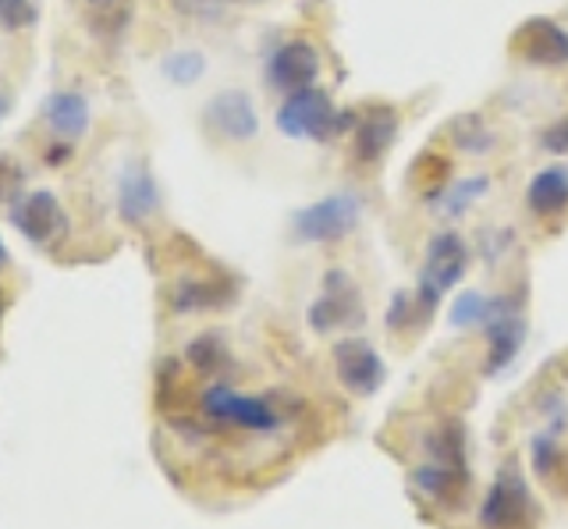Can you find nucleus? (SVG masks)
Segmentation results:
<instances>
[{"label": "nucleus", "instance_id": "1", "mask_svg": "<svg viewBox=\"0 0 568 529\" xmlns=\"http://www.w3.org/2000/svg\"><path fill=\"white\" fill-rule=\"evenodd\" d=\"M359 111H337L331 93L324 85H310V90H295L281 100L274 114V125L284 139H310V143H327L352 132Z\"/></svg>", "mask_w": 568, "mask_h": 529}, {"label": "nucleus", "instance_id": "2", "mask_svg": "<svg viewBox=\"0 0 568 529\" xmlns=\"http://www.w3.org/2000/svg\"><path fill=\"white\" fill-rule=\"evenodd\" d=\"M363 221V196L359 192H327L302 210H295L292 217V232L298 242H313V245H331L348 238Z\"/></svg>", "mask_w": 568, "mask_h": 529}, {"label": "nucleus", "instance_id": "3", "mask_svg": "<svg viewBox=\"0 0 568 529\" xmlns=\"http://www.w3.org/2000/svg\"><path fill=\"white\" fill-rule=\"evenodd\" d=\"M469 271V242L458 232H437L426 242V256L419 267V288L416 298L426 313H434L440 295H448Z\"/></svg>", "mask_w": 568, "mask_h": 529}, {"label": "nucleus", "instance_id": "4", "mask_svg": "<svg viewBox=\"0 0 568 529\" xmlns=\"http://www.w3.org/2000/svg\"><path fill=\"white\" fill-rule=\"evenodd\" d=\"M508 50L532 68H568V26L550 14H529L515 26Z\"/></svg>", "mask_w": 568, "mask_h": 529}, {"label": "nucleus", "instance_id": "5", "mask_svg": "<svg viewBox=\"0 0 568 529\" xmlns=\"http://www.w3.org/2000/svg\"><path fill=\"white\" fill-rule=\"evenodd\" d=\"M484 529H532L537 522V505L529 498V487L515 469H501L484 501Z\"/></svg>", "mask_w": 568, "mask_h": 529}, {"label": "nucleus", "instance_id": "6", "mask_svg": "<svg viewBox=\"0 0 568 529\" xmlns=\"http://www.w3.org/2000/svg\"><path fill=\"white\" fill-rule=\"evenodd\" d=\"M398 132H402L398 111L390 108V103H373V108H366L359 118H355V125L348 132L352 161L363 167H377L384 156L395 150Z\"/></svg>", "mask_w": 568, "mask_h": 529}, {"label": "nucleus", "instance_id": "7", "mask_svg": "<svg viewBox=\"0 0 568 529\" xmlns=\"http://www.w3.org/2000/svg\"><path fill=\"white\" fill-rule=\"evenodd\" d=\"M203 125L224 139V143H253L260 135V111L256 100L245 90H221L206 100Z\"/></svg>", "mask_w": 568, "mask_h": 529}, {"label": "nucleus", "instance_id": "8", "mask_svg": "<svg viewBox=\"0 0 568 529\" xmlns=\"http://www.w3.org/2000/svg\"><path fill=\"white\" fill-rule=\"evenodd\" d=\"M11 224L22 232L32 245H50L68 235V214L58 200V192L50 189H36V192H26L22 200L11 203Z\"/></svg>", "mask_w": 568, "mask_h": 529}, {"label": "nucleus", "instance_id": "9", "mask_svg": "<svg viewBox=\"0 0 568 529\" xmlns=\"http://www.w3.org/2000/svg\"><path fill=\"white\" fill-rule=\"evenodd\" d=\"M320 68H324V58L310 40H284L271 61H266V82L274 85L277 93H295V90H310V85L320 82Z\"/></svg>", "mask_w": 568, "mask_h": 529}, {"label": "nucleus", "instance_id": "10", "mask_svg": "<svg viewBox=\"0 0 568 529\" xmlns=\"http://www.w3.org/2000/svg\"><path fill=\"white\" fill-rule=\"evenodd\" d=\"M203 413L221 419V423H235V427H245V430H274L277 427V409L266 398H256V395H239L231 391L224 384H213L206 387L203 395Z\"/></svg>", "mask_w": 568, "mask_h": 529}, {"label": "nucleus", "instance_id": "11", "mask_svg": "<svg viewBox=\"0 0 568 529\" xmlns=\"http://www.w3.org/2000/svg\"><path fill=\"white\" fill-rule=\"evenodd\" d=\"M334 369L352 395L369 398L384 384V359L366 338H345L334 345Z\"/></svg>", "mask_w": 568, "mask_h": 529}, {"label": "nucleus", "instance_id": "12", "mask_svg": "<svg viewBox=\"0 0 568 529\" xmlns=\"http://www.w3.org/2000/svg\"><path fill=\"white\" fill-rule=\"evenodd\" d=\"M363 303L355 292L352 277L345 271H327L324 274V295L310 306V327L316 334H331L337 327H345L348 321H363Z\"/></svg>", "mask_w": 568, "mask_h": 529}, {"label": "nucleus", "instance_id": "13", "mask_svg": "<svg viewBox=\"0 0 568 529\" xmlns=\"http://www.w3.org/2000/svg\"><path fill=\"white\" fill-rule=\"evenodd\" d=\"M160 210V185L146 161H129L118 174V217L142 227Z\"/></svg>", "mask_w": 568, "mask_h": 529}, {"label": "nucleus", "instance_id": "14", "mask_svg": "<svg viewBox=\"0 0 568 529\" xmlns=\"http://www.w3.org/2000/svg\"><path fill=\"white\" fill-rule=\"evenodd\" d=\"M484 327L490 338L487 374H497V369H505L515 356H519V345H523V316H519V306H515L511 295L490 298Z\"/></svg>", "mask_w": 568, "mask_h": 529}, {"label": "nucleus", "instance_id": "15", "mask_svg": "<svg viewBox=\"0 0 568 529\" xmlns=\"http://www.w3.org/2000/svg\"><path fill=\"white\" fill-rule=\"evenodd\" d=\"M526 206L540 221H558L561 214H568V167L547 164L544 171L532 174L526 185Z\"/></svg>", "mask_w": 568, "mask_h": 529}, {"label": "nucleus", "instance_id": "16", "mask_svg": "<svg viewBox=\"0 0 568 529\" xmlns=\"http://www.w3.org/2000/svg\"><path fill=\"white\" fill-rule=\"evenodd\" d=\"M43 121L53 135H61L64 143H79L89 132V100L75 90H58L43 100Z\"/></svg>", "mask_w": 568, "mask_h": 529}, {"label": "nucleus", "instance_id": "17", "mask_svg": "<svg viewBox=\"0 0 568 529\" xmlns=\"http://www.w3.org/2000/svg\"><path fill=\"white\" fill-rule=\"evenodd\" d=\"M231 298V292L217 281H178L174 292H171V306L178 313H200V309H213V306H224Z\"/></svg>", "mask_w": 568, "mask_h": 529}, {"label": "nucleus", "instance_id": "18", "mask_svg": "<svg viewBox=\"0 0 568 529\" xmlns=\"http://www.w3.org/2000/svg\"><path fill=\"white\" fill-rule=\"evenodd\" d=\"M490 192L487 174H466L462 182H452L448 189H440V196L434 200L448 217H462L473 203H479Z\"/></svg>", "mask_w": 568, "mask_h": 529}, {"label": "nucleus", "instance_id": "19", "mask_svg": "<svg viewBox=\"0 0 568 529\" xmlns=\"http://www.w3.org/2000/svg\"><path fill=\"white\" fill-rule=\"evenodd\" d=\"M448 135L455 139V146L462 153H473V156H484V153H490L497 146L494 143V139H497L494 129L479 114H458V118H452Z\"/></svg>", "mask_w": 568, "mask_h": 529}, {"label": "nucleus", "instance_id": "20", "mask_svg": "<svg viewBox=\"0 0 568 529\" xmlns=\"http://www.w3.org/2000/svg\"><path fill=\"white\" fill-rule=\"evenodd\" d=\"M426 451L434 455V466L462 469V455H466V430H462V423L448 419L434 427L430 440H426Z\"/></svg>", "mask_w": 568, "mask_h": 529}, {"label": "nucleus", "instance_id": "21", "mask_svg": "<svg viewBox=\"0 0 568 529\" xmlns=\"http://www.w3.org/2000/svg\"><path fill=\"white\" fill-rule=\"evenodd\" d=\"M419 487L430 494L434 501L440 505H458L466 501V476H458V469H448V466H434V469H423L416 472Z\"/></svg>", "mask_w": 568, "mask_h": 529}, {"label": "nucleus", "instance_id": "22", "mask_svg": "<svg viewBox=\"0 0 568 529\" xmlns=\"http://www.w3.org/2000/svg\"><path fill=\"white\" fill-rule=\"evenodd\" d=\"M160 72L185 90V85H195L206 75V54L203 50H174V54H168L164 64H160Z\"/></svg>", "mask_w": 568, "mask_h": 529}, {"label": "nucleus", "instance_id": "23", "mask_svg": "<svg viewBox=\"0 0 568 529\" xmlns=\"http://www.w3.org/2000/svg\"><path fill=\"white\" fill-rule=\"evenodd\" d=\"M227 359V352L221 345V338H213V334H206V338H195L189 345V363L200 369V374H213L221 363Z\"/></svg>", "mask_w": 568, "mask_h": 529}, {"label": "nucleus", "instance_id": "24", "mask_svg": "<svg viewBox=\"0 0 568 529\" xmlns=\"http://www.w3.org/2000/svg\"><path fill=\"white\" fill-rule=\"evenodd\" d=\"M487 306H490V298H484L479 292H462V298L455 303V316H452V321L462 324V327L484 324L487 321Z\"/></svg>", "mask_w": 568, "mask_h": 529}, {"label": "nucleus", "instance_id": "25", "mask_svg": "<svg viewBox=\"0 0 568 529\" xmlns=\"http://www.w3.org/2000/svg\"><path fill=\"white\" fill-rule=\"evenodd\" d=\"M22 185H26V174H22V167H18L11 156H0V203H14V200H22L26 192H22Z\"/></svg>", "mask_w": 568, "mask_h": 529}, {"label": "nucleus", "instance_id": "26", "mask_svg": "<svg viewBox=\"0 0 568 529\" xmlns=\"http://www.w3.org/2000/svg\"><path fill=\"white\" fill-rule=\"evenodd\" d=\"M540 146L547 153H555V156H565L568 153V114L555 118L550 125L540 129Z\"/></svg>", "mask_w": 568, "mask_h": 529}, {"label": "nucleus", "instance_id": "27", "mask_svg": "<svg viewBox=\"0 0 568 529\" xmlns=\"http://www.w3.org/2000/svg\"><path fill=\"white\" fill-rule=\"evenodd\" d=\"M36 19L29 0H0V26L4 29H22Z\"/></svg>", "mask_w": 568, "mask_h": 529}, {"label": "nucleus", "instance_id": "28", "mask_svg": "<svg viewBox=\"0 0 568 529\" xmlns=\"http://www.w3.org/2000/svg\"><path fill=\"white\" fill-rule=\"evenodd\" d=\"M178 11L192 14V19H217V14L227 11L231 0H174Z\"/></svg>", "mask_w": 568, "mask_h": 529}, {"label": "nucleus", "instance_id": "29", "mask_svg": "<svg viewBox=\"0 0 568 529\" xmlns=\"http://www.w3.org/2000/svg\"><path fill=\"white\" fill-rule=\"evenodd\" d=\"M68 153H71V143H64V146H50V150H47V161H50V164H61V161H68Z\"/></svg>", "mask_w": 568, "mask_h": 529}, {"label": "nucleus", "instance_id": "30", "mask_svg": "<svg viewBox=\"0 0 568 529\" xmlns=\"http://www.w3.org/2000/svg\"><path fill=\"white\" fill-rule=\"evenodd\" d=\"M8 111H11V100L0 93V125H4V118H8Z\"/></svg>", "mask_w": 568, "mask_h": 529}, {"label": "nucleus", "instance_id": "31", "mask_svg": "<svg viewBox=\"0 0 568 529\" xmlns=\"http://www.w3.org/2000/svg\"><path fill=\"white\" fill-rule=\"evenodd\" d=\"M0 267H8V245L0 242Z\"/></svg>", "mask_w": 568, "mask_h": 529}, {"label": "nucleus", "instance_id": "32", "mask_svg": "<svg viewBox=\"0 0 568 529\" xmlns=\"http://www.w3.org/2000/svg\"><path fill=\"white\" fill-rule=\"evenodd\" d=\"M93 4H111V0H93Z\"/></svg>", "mask_w": 568, "mask_h": 529}, {"label": "nucleus", "instance_id": "33", "mask_svg": "<svg viewBox=\"0 0 568 529\" xmlns=\"http://www.w3.org/2000/svg\"><path fill=\"white\" fill-rule=\"evenodd\" d=\"M0 309H4V295H0Z\"/></svg>", "mask_w": 568, "mask_h": 529}]
</instances>
